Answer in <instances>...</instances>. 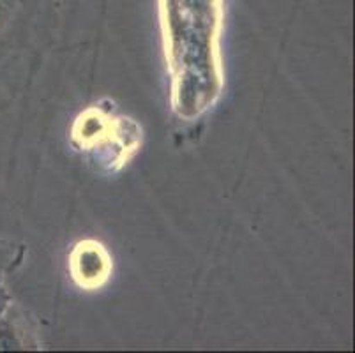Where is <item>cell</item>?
<instances>
[{"instance_id":"5","label":"cell","mask_w":355,"mask_h":353,"mask_svg":"<svg viewBox=\"0 0 355 353\" xmlns=\"http://www.w3.org/2000/svg\"><path fill=\"white\" fill-rule=\"evenodd\" d=\"M25 252V246L12 241H0V283H4V277L20 267Z\"/></svg>"},{"instance_id":"4","label":"cell","mask_w":355,"mask_h":353,"mask_svg":"<svg viewBox=\"0 0 355 353\" xmlns=\"http://www.w3.org/2000/svg\"><path fill=\"white\" fill-rule=\"evenodd\" d=\"M40 348V325L25 307L11 300L0 315V350Z\"/></svg>"},{"instance_id":"6","label":"cell","mask_w":355,"mask_h":353,"mask_svg":"<svg viewBox=\"0 0 355 353\" xmlns=\"http://www.w3.org/2000/svg\"><path fill=\"white\" fill-rule=\"evenodd\" d=\"M16 8H18V0H0V39L4 37L11 27Z\"/></svg>"},{"instance_id":"3","label":"cell","mask_w":355,"mask_h":353,"mask_svg":"<svg viewBox=\"0 0 355 353\" xmlns=\"http://www.w3.org/2000/svg\"><path fill=\"white\" fill-rule=\"evenodd\" d=\"M114 261L110 252L98 241L78 242L69 255V274L73 283L87 291L99 290L110 281Z\"/></svg>"},{"instance_id":"2","label":"cell","mask_w":355,"mask_h":353,"mask_svg":"<svg viewBox=\"0 0 355 353\" xmlns=\"http://www.w3.org/2000/svg\"><path fill=\"white\" fill-rule=\"evenodd\" d=\"M71 141L78 150L103 161L108 170H119L138 152L140 128L112 108L90 106L80 113L71 128Z\"/></svg>"},{"instance_id":"1","label":"cell","mask_w":355,"mask_h":353,"mask_svg":"<svg viewBox=\"0 0 355 353\" xmlns=\"http://www.w3.org/2000/svg\"><path fill=\"white\" fill-rule=\"evenodd\" d=\"M225 0H161L172 110L182 121H195L221 96L219 35Z\"/></svg>"}]
</instances>
